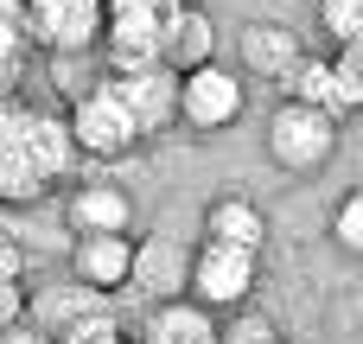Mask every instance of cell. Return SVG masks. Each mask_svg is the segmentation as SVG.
<instances>
[{"instance_id": "cell-20", "label": "cell", "mask_w": 363, "mask_h": 344, "mask_svg": "<svg viewBox=\"0 0 363 344\" xmlns=\"http://www.w3.org/2000/svg\"><path fill=\"white\" fill-rule=\"evenodd\" d=\"M319 32H325L332 45L363 38V0H319Z\"/></svg>"}, {"instance_id": "cell-27", "label": "cell", "mask_w": 363, "mask_h": 344, "mask_svg": "<svg viewBox=\"0 0 363 344\" xmlns=\"http://www.w3.org/2000/svg\"><path fill=\"white\" fill-rule=\"evenodd\" d=\"M268 344H287V338H281V332H274V338H268Z\"/></svg>"}, {"instance_id": "cell-12", "label": "cell", "mask_w": 363, "mask_h": 344, "mask_svg": "<svg viewBox=\"0 0 363 344\" xmlns=\"http://www.w3.org/2000/svg\"><path fill=\"white\" fill-rule=\"evenodd\" d=\"M236 51H242V77H268V83H287L300 70V57H306L294 26H242Z\"/></svg>"}, {"instance_id": "cell-2", "label": "cell", "mask_w": 363, "mask_h": 344, "mask_svg": "<svg viewBox=\"0 0 363 344\" xmlns=\"http://www.w3.org/2000/svg\"><path fill=\"white\" fill-rule=\"evenodd\" d=\"M338 128H345L338 115H325V109L287 96V102L268 115V160H274L281 172H319V166H332V153H338Z\"/></svg>"}, {"instance_id": "cell-9", "label": "cell", "mask_w": 363, "mask_h": 344, "mask_svg": "<svg viewBox=\"0 0 363 344\" xmlns=\"http://www.w3.org/2000/svg\"><path fill=\"white\" fill-rule=\"evenodd\" d=\"M140 344H223V326L204 300L191 294H172V300H153L147 319H140Z\"/></svg>"}, {"instance_id": "cell-22", "label": "cell", "mask_w": 363, "mask_h": 344, "mask_svg": "<svg viewBox=\"0 0 363 344\" xmlns=\"http://www.w3.org/2000/svg\"><path fill=\"white\" fill-rule=\"evenodd\" d=\"M332 64H338V77H345L351 102L363 109V38H351V45H338V51H332Z\"/></svg>"}, {"instance_id": "cell-21", "label": "cell", "mask_w": 363, "mask_h": 344, "mask_svg": "<svg viewBox=\"0 0 363 344\" xmlns=\"http://www.w3.org/2000/svg\"><path fill=\"white\" fill-rule=\"evenodd\" d=\"M57 344H140V338H128V332L115 326V313H102V319H89V326H77V332H64Z\"/></svg>"}, {"instance_id": "cell-28", "label": "cell", "mask_w": 363, "mask_h": 344, "mask_svg": "<svg viewBox=\"0 0 363 344\" xmlns=\"http://www.w3.org/2000/svg\"><path fill=\"white\" fill-rule=\"evenodd\" d=\"M179 6H191V0H179Z\"/></svg>"}, {"instance_id": "cell-11", "label": "cell", "mask_w": 363, "mask_h": 344, "mask_svg": "<svg viewBox=\"0 0 363 344\" xmlns=\"http://www.w3.org/2000/svg\"><path fill=\"white\" fill-rule=\"evenodd\" d=\"M185 281H191V255H185L172 236L134 243V274H128V294H140V300L153 306V300H172V294H185Z\"/></svg>"}, {"instance_id": "cell-23", "label": "cell", "mask_w": 363, "mask_h": 344, "mask_svg": "<svg viewBox=\"0 0 363 344\" xmlns=\"http://www.w3.org/2000/svg\"><path fill=\"white\" fill-rule=\"evenodd\" d=\"M0 344H57V338H51L45 326H19V319H13V326H0Z\"/></svg>"}, {"instance_id": "cell-18", "label": "cell", "mask_w": 363, "mask_h": 344, "mask_svg": "<svg viewBox=\"0 0 363 344\" xmlns=\"http://www.w3.org/2000/svg\"><path fill=\"white\" fill-rule=\"evenodd\" d=\"M32 57V26H26V0H0V102L19 89Z\"/></svg>"}, {"instance_id": "cell-7", "label": "cell", "mask_w": 363, "mask_h": 344, "mask_svg": "<svg viewBox=\"0 0 363 344\" xmlns=\"http://www.w3.org/2000/svg\"><path fill=\"white\" fill-rule=\"evenodd\" d=\"M115 96L128 102V115L140 121V134H166L179 121V70L172 64H140V70H108Z\"/></svg>"}, {"instance_id": "cell-19", "label": "cell", "mask_w": 363, "mask_h": 344, "mask_svg": "<svg viewBox=\"0 0 363 344\" xmlns=\"http://www.w3.org/2000/svg\"><path fill=\"white\" fill-rule=\"evenodd\" d=\"M332 243H338L345 255H357V262H363V185L338 198V211H332Z\"/></svg>"}, {"instance_id": "cell-24", "label": "cell", "mask_w": 363, "mask_h": 344, "mask_svg": "<svg viewBox=\"0 0 363 344\" xmlns=\"http://www.w3.org/2000/svg\"><path fill=\"white\" fill-rule=\"evenodd\" d=\"M179 0H108V13H172Z\"/></svg>"}, {"instance_id": "cell-3", "label": "cell", "mask_w": 363, "mask_h": 344, "mask_svg": "<svg viewBox=\"0 0 363 344\" xmlns=\"http://www.w3.org/2000/svg\"><path fill=\"white\" fill-rule=\"evenodd\" d=\"M242 109H249L242 70H230V64H217V57L179 70V121H185L191 134H223V128L242 121Z\"/></svg>"}, {"instance_id": "cell-14", "label": "cell", "mask_w": 363, "mask_h": 344, "mask_svg": "<svg viewBox=\"0 0 363 344\" xmlns=\"http://www.w3.org/2000/svg\"><path fill=\"white\" fill-rule=\"evenodd\" d=\"M108 300H115V294H102V287H89V281H70V294H64V287H51V294L38 300V326H45L51 338H64V332H77V326L102 319V313H108Z\"/></svg>"}, {"instance_id": "cell-15", "label": "cell", "mask_w": 363, "mask_h": 344, "mask_svg": "<svg viewBox=\"0 0 363 344\" xmlns=\"http://www.w3.org/2000/svg\"><path fill=\"white\" fill-rule=\"evenodd\" d=\"M287 96H300V102H313V109H325V115H357V102H351V89H345V77H338V64L332 57H300V70L287 77Z\"/></svg>"}, {"instance_id": "cell-6", "label": "cell", "mask_w": 363, "mask_h": 344, "mask_svg": "<svg viewBox=\"0 0 363 344\" xmlns=\"http://www.w3.org/2000/svg\"><path fill=\"white\" fill-rule=\"evenodd\" d=\"M26 26H32V45L51 51L57 64L89 57V51H102L108 0H26Z\"/></svg>"}, {"instance_id": "cell-26", "label": "cell", "mask_w": 363, "mask_h": 344, "mask_svg": "<svg viewBox=\"0 0 363 344\" xmlns=\"http://www.w3.org/2000/svg\"><path fill=\"white\" fill-rule=\"evenodd\" d=\"M19 268H26V255H19V249L0 236V281H19Z\"/></svg>"}, {"instance_id": "cell-13", "label": "cell", "mask_w": 363, "mask_h": 344, "mask_svg": "<svg viewBox=\"0 0 363 344\" xmlns=\"http://www.w3.org/2000/svg\"><path fill=\"white\" fill-rule=\"evenodd\" d=\"M64 211H70V230H134V198L115 179H83Z\"/></svg>"}, {"instance_id": "cell-4", "label": "cell", "mask_w": 363, "mask_h": 344, "mask_svg": "<svg viewBox=\"0 0 363 344\" xmlns=\"http://www.w3.org/2000/svg\"><path fill=\"white\" fill-rule=\"evenodd\" d=\"M255 281H262V255L255 249H236V243H217V236H204V249H191L185 294L204 300L211 313H242Z\"/></svg>"}, {"instance_id": "cell-1", "label": "cell", "mask_w": 363, "mask_h": 344, "mask_svg": "<svg viewBox=\"0 0 363 344\" xmlns=\"http://www.w3.org/2000/svg\"><path fill=\"white\" fill-rule=\"evenodd\" d=\"M77 134L70 121L45 109H19L13 96L0 102V204H32L77 166Z\"/></svg>"}, {"instance_id": "cell-16", "label": "cell", "mask_w": 363, "mask_h": 344, "mask_svg": "<svg viewBox=\"0 0 363 344\" xmlns=\"http://www.w3.org/2000/svg\"><path fill=\"white\" fill-rule=\"evenodd\" d=\"M204 230H211L217 243H236V249H255V255L268 249V217H262V204H255V198H236V192L204 211Z\"/></svg>"}, {"instance_id": "cell-17", "label": "cell", "mask_w": 363, "mask_h": 344, "mask_svg": "<svg viewBox=\"0 0 363 344\" xmlns=\"http://www.w3.org/2000/svg\"><path fill=\"white\" fill-rule=\"evenodd\" d=\"M204 57H217V51H211V19L198 13V0H191V6H172V13H166V64H172V70H191V64H204Z\"/></svg>"}, {"instance_id": "cell-25", "label": "cell", "mask_w": 363, "mask_h": 344, "mask_svg": "<svg viewBox=\"0 0 363 344\" xmlns=\"http://www.w3.org/2000/svg\"><path fill=\"white\" fill-rule=\"evenodd\" d=\"M19 319V281H0V326Z\"/></svg>"}, {"instance_id": "cell-8", "label": "cell", "mask_w": 363, "mask_h": 344, "mask_svg": "<svg viewBox=\"0 0 363 344\" xmlns=\"http://www.w3.org/2000/svg\"><path fill=\"white\" fill-rule=\"evenodd\" d=\"M70 274L102 287V294H128L134 274V236L128 230H77L70 243Z\"/></svg>"}, {"instance_id": "cell-5", "label": "cell", "mask_w": 363, "mask_h": 344, "mask_svg": "<svg viewBox=\"0 0 363 344\" xmlns=\"http://www.w3.org/2000/svg\"><path fill=\"white\" fill-rule=\"evenodd\" d=\"M70 134H77V153H83V160H128V153L147 140L140 121L128 115V102L115 96L108 77L70 102Z\"/></svg>"}, {"instance_id": "cell-10", "label": "cell", "mask_w": 363, "mask_h": 344, "mask_svg": "<svg viewBox=\"0 0 363 344\" xmlns=\"http://www.w3.org/2000/svg\"><path fill=\"white\" fill-rule=\"evenodd\" d=\"M102 57H108V70L166 64V13H108Z\"/></svg>"}]
</instances>
